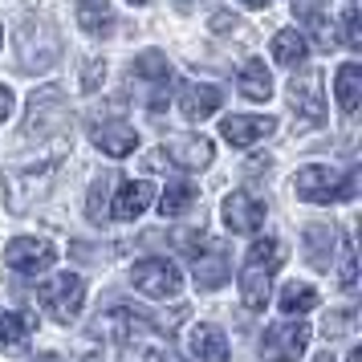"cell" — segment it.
I'll return each mask as SVG.
<instances>
[{
    "instance_id": "1",
    "label": "cell",
    "mask_w": 362,
    "mask_h": 362,
    "mask_svg": "<svg viewBox=\"0 0 362 362\" xmlns=\"http://www.w3.org/2000/svg\"><path fill=\"white\" fill-rule=\"evenodd\" d=\"M354 187H358V175H354V171H350V175H338V171L326 167V163H310V167H301V171L293 175V192H297V199H305V204L350 199Z\"/></svg>"
},
{
    "instance_id": "2",
    "label": "cell",
    "mask_w": 362,
    "mask_h": 362,
    "mask_svg": "<svg viewBox=\"0 0 362 362\" xmlns=\"http://www.w3.org/2000/svg\"><path fill=\"white\" fill-rule=\"evenodd\" d=\"M37 301L45 305V313H49L53 322L69 326V322H78V313L86 305V281L78 273H57L49 285L37 289Z\"/></svg>"
},
{
    "instance_id": "3",
    "label": "cell",
    "mask_w": 362,
    "mask_h": 362,
    "mask_svg": "<svg viewBox=\"0 0 362 362\" xmlns=\"http://www.w3.org/2000/svg\"><path fill=\"white\" fill-rule=\"evenodd\" d=\"M313 329L305 322H281V326H269L261 338V354L269 362H297L310 346Z\"/></svg>"
},
{
    "instance_id": "4",
    "label": "cell",
    "mask_w": 362,
    "mask_h": 362,
    "mask_svg": "<svg viewBox=\"0 0 362 362\" xmlns=\"http://www.w3.org/2000/svg\"><path fill=\"white\" fill-rule=\"evenodd\" d=\"M53 261H57V248H53L49 240H37V236H17V240H8V245H4V264H8L13 273H25V277L45 273Z\"/></svg>"
},
{
    "instance_id": "5",
    "label": "cell",
    "mask_w": 362,
    "mask_h": 362,
    "mask_svg": "<svg viewBox=\"0 0 362 362\" xmlns=\"http://www.w3.org/2000/svg\"><path fill=\"white\" fill-rule=\"evenodd\" d=\"M131 281L134 289L143 297H155V301H163V297H175L183 285V273L175 269L171 261H139L131 269Z\"/></svg>"
},
{
    "instance_id": "6",
    "label": "cell",
    "mask_w": 362,
    "mask_h": 362,
    "mask_svg": "<svg viewBox=\"0 0 362 362\" xmlns=\"http://www.w3.org/2000/svg\"><path fill=\"white\" fill-rule=\"evenodd\" d=\"M289 102H293V115L301 118V122H310V127H317L322 118H326V98H322V78L317 74H301V78H293L289 82Z\"/></svg>"
},
{
    "instance_id": "7",
    "label": "cell",
    "mask_w": 362,
    "mask_h": 362,
    "mask_svg": "<svg viewBox=\"0 0 362 362\" xmlns=\"http://www.w3.org/2000/svg\"><path fill=\"white\" fill-rule=\"evenodd\" d=\"M224 224H228V232H257L264 224V204L252 192H232V196H224Z\"/></svg>"
},
{
    "instance_id": "8",
    "label": "cell",
    "mask_w": 362,
    "mask_h": 362,
    "mask_svg": "<svg viewBox=\"0 0 362 362\" xmlns=\"http://www.w3.org/2000/svg\"><path fill=\"white\" fill-rule=\"evenodd\" d=\"M273 131H277V118H269V115H232L220 122V134L228 139L232 147H252V143L269 139Z\"/></svg>"
},
{
    "instance_id": "9",
    "label": "cell",
    "mask_w": 362,
    "mask_h": 362,
    "mask_svg": "<svg viewBox=\"0 0 362 362\" xmlns=\"http://www.w3.org/2000/svg\"><path fill=\"white\" fill-rule=\"evenodd\" d=\"M143 329H147V317L127 310V305H115V310L98 313V322H94V334L98 338H110V342H131Z\"/></svg>"
},
{
    "instance_id": "10",
    "label": "cell",
    "mask_w": 362,
    "mask_h": 362,
    "mask_svg": "<svg viewBox=\"0 0 362 362\" xmlns=\"http://www.w3.org/2000/svg\"><path fill=\"white\" fill-rule=\"evenodd\" d=\"M163 151V163H175V167H187V171H204L212 163V143L199 139V134H183V139H171Z\"/></svg>"
},
{
    "instance_id": "11",
    "label": "cell",
    "mask_w": 362,
    "mask_h": 362,
    "mask_svg": "<svg viewBox=\"0 0 362 362\" xmlns=\"http://www.w3.org/2000/svg\"><path fill=\"white\" fill-rule=\"evenodd\" d=\"M220 106H224V94L208 82H187L180 90V110H183L187 122H204V118H212Z\"/></svg>"
},
{
    "instance_id": "12",
    "label": "cell",
    "mask_w": 362,
    "mask_h": 362,
    "mask_svg": "<svg viewBox=\"0 0 362 362\" xmlns=\"http://www.w3.org/2000/svg\"><path fill=\"white\" fill-rule=\"evenodd\" d=\"M49 175H53V163H45L41 171H37V167H29V171L8 175V208H13V212H25V208H29V199L45 192Z\"/></svg>"
},
{
    "instance_id": "13",
    "label": "cell",
    "mask_w": 362,
    "mask_h": 362,
    "mask_svg": "<svg viewBox=\"0 0 362 362\" xmlns=\"http://www.w3.org/2000/svg\"><path fill=\"white\" fill-rule=\"evenodd\" d=\"M151 199H155V187H151L147 180H127L118 187L110 216H115V220H139V216L151 208Z\"/></svg>"
},
{
    "instance_id": "14",
    "label": "cell",
    "mask_w": 362,
    "mask_h": 362,
    "mask_svg": "<svg viewBox=\"0 0 362 362\" xmlns=\"http://www.w3.org/2000/svg\"><path fill=\"white\" fill-rule=\"evenodd\" d=\"M134 74L155 82V98H151V110H163V98H167V86H171V66L159 49H147L134 57Z\"/></svg>"
},
{
    "instance_id": "15",
    "label": "cell",
    "mask_w": 362,
    "mask_h": 362,
    "mask_svg": "<svg viewBox=\"0 0 362 362\" xmlns=\"http://www.w3.org/2000/svg\"><path fill=\"white\" fill-rule=\"evenodd\" d=\"M236 86L248 102H269L273 98V74L264 69L261 57H248L245 66L236 69Z\"/></svg>"
},
{
    "instance_id": "16",
    "label": "cell",
    "mask_w": 362,
    "mask_h": 362,
    "mask_svg": "<svg viewBox=\"0 0 362 362\" xmlns=\"http://www.w3.org/2000/svg\"><path fill=\"white\" fill-rule=\"evenodd\" d=\"M94 147L102 155H110V159H122V155H131L139 147V131L127 127V122H106V127L94 131Z\"/></svg>"
},
{
    "instance_id": "17",
    "label": "cell",
    "mask_w": 362,
    "mask_h": 362,
    "mask_svg": "<svg viewBox=\"0 0 362 362\" xmlns=\"http://www.w3.org/2000/svg\"><path fill=\"white\" fill-rule=\"evenodd\" d=\"M334 94H338V106H342L346 115L358 110V102H362V66L358 62L338 66V74H334Z\"/></svg>"
},
{
    "instance_id": "18",
    "label": "cell",
    "mask_w": 362,
    "mask_h": 362,
    "mask_svg": "<svg viewBox=\"0 0 362 362\" xmlns=\"http://www.w3.org/2000/svg\"><path fill=\"white\" fill-rule=\"evenodd\" d=\"M269 49H273V62H277V66L293 69L310 57V41L297 33V29H281V33H273V45H269Z\"/></svg>"
},
{
    "instance_id": "19",
    "label": "cell",
    "mask_w": 362,
    "mask_h": 362,
    "mask_svg": "<svg viewBox=\"0 0 362 362\" xmlns=\"http://www.w3.org/2000/svg\"><path fill=\"white\" fill-rule=\"evenodd\" d=\"M192 354L199 362H228V338L216 326H196L192 329Z\"/></svg>"
},
{
    "instance_id": "20",
    "label": "cell",
    "mask_w": 362,
    "mask_h": 362,
    "mask_svg": "<svg viewBox=\"0 0 362 362\" xmlns=\"http://www.w3.org/2000/svg\"><path fill=\"white\" fill-rule=\"evenodd\" d=\"M317 289L313 285H305V281H289L285 289H281V297H277V305H281V313H310V310H317Z\"/></svg>"
},
{
    "instance_id": "21",
    "label": "cell",
    "mask_w": 362,
    "mask_h": 362,
    "mask_svg": "<svg viewBox=\"0 0 362 362\" xmlns=\"http://www.w3.org/2000/svg\"><path fill=\"white\" fill-rule=\"evenodd\" d=\"M192 273H196V285H199V289H220V285L228 281L232 264H228V257L216 248L212 257H196V269H192Z\"/></svg>"
},
{
    "instance_id": "22",
    "label": "cell",
    "mask_w": 362,
    "mask_h": 362,
    "mask_svg": "<svg viewBox=\"0 0 362 362\" xmlns=\"http://www.w3.org/2000/svg\"><path fill=\"white\" fill-rule=\"evenodd\" d=\"M78 25L86 33H110L115 13H110V0H78Z\"/></svg>"
},
{
    "instance_id": "23",
    "label": "cell",
    "mask_w": 362,
    "mask_h": 362,
    "mask_svg": "<svg viewBox=\"0 0 362 362\" xmlns=\"http://www.w3.org/2000/svg\"><path fill=\"white\" fill-rule=\"evenodd\" d=\"M240 301L245 310H264L269 305V273H257V269H240Z\"/></svg>"
},
{
    "instance_id": "24",
    "label": "cell",
    "mask_w": 362,
    "mask_h": 362,
    "mask_svg": "<svg viewBox=\"0 0 362 362\" xmlns=\"http://www.w3.org/2000/svg\"><path fill=\"white\" fill-rule=\"evenodd\" d=\"M196 204V187L192 183H167L163 196H159V212H163V220H175V216H183L187 208Z\"/></svg>"
},
{
    "instance_id": "25",
    "label": "cell",
    "mask_w": 362,
    "mask_h": 362,
    "mask_svg": "<svg viewBox=\"0 0 362 362\" xmlns=\"http://www.w3.org/2000/svg\"><path fill=\"white\" fill-rule=\"evenodd\" d=\"M29 334H33L29 317H21V313H13V310H0V350H17V346H25Z\"/></svg>"
},
{
    "instance_id": "26",
    "label": "cell",
    "mask_w": 362,
    "mask_h": 362,
    "mask_svg": "<svg viewBox=\"0 0 362 362\" xmlns=\"http://www.w3.org/2000/svg\"><path fill=\"white\" fill-rule=\"evenodd\" d=\"M245 269H257V273H277L281 269V245L273 240V236H264V240H257V245L248 248V257H245Z\"/></svg>"
},
{
    "instance_id": "27",
    "label": "cell",
    "mask_w": 362,
    "mask_h": 362,
    "mask_svg": "<svg viewBox=\"0 0 362 362\" xmlns=\"http://www.w3.org/2000/svg\"><path fill=\"white\" fill-rule=\"evenodd\" d=\"M305 248H310V264L329 269V248H334V232L326 224H310L305 228Z\"/></svg>"
},
{
    "instance_id": "28",
    "label": "cell",
    "mask_w": 362,
    "mask_h": 362,
    "mask_svg": "<svg viewBox=\"0 0 362 362\" xmlns=\"http://www.w3.org/2000/svg\"><path fill=\"white\" fill-rule=\"evenodd\" d=\"M293 13L310 33H317L326 41V0H293Z\"/></svg>"
},
{
    "instance_id": "29",
    "label": "cell",
    "mask_w": 362,
    "mask_h": 362,
    "mask_svg": "<svg viewBox=\"0 0 362 362\" xmlns=\"http://www.w3.org/2000/svg\"><path fill=\"white\" fill-rule=\"evenodd\" d=\"M110 180H98L94 187H90V199H86V216L94 220V224H102L106 216H110Z\"/></svg>"
},
{
    "instance_id": "30",
    "label": "cell",
    "mask_w": 362,
    "mask_h": 362,
    "mask_svg": "<svg viewBox=\"0 0 362 362\" xmlns=\"http://www.w3.org/2000/svg\"><path fill=\"white\" fill-rule=\"evenodd\" d=\"M118 362H163V350H159L155 342L131 338V342H122V358Z\"/></svg>"
},
{
    "instance_id": "31",
    "label": "cell",
    "mask_w": 362,
    "mask_h": 362,
    "mask_svg": "<svg viewBox=\"0 0 362 362\" xmlns=\"http://www.w3.org/2000/svg\"><path fill=\"white\" fill-rule=\"evenodd\" d=\"M354 281H358V261H354V245L342 240V261H338V285L342 289H354Z\"/></svg>"
},
{
    "instance_id": "32",
    "label": "cell",
    "mask_w": 362,
    "mask_h": 362,
    "mask_svg": "<svg viewBox=\"0 0 362 362\" xmlns=\"http://www.w3.org/2000/svg\"><path fill=\"white\" fill-rule=\"evenodd\" d=\"M342 41L350 45V49H362V17H358L354 4L346 8V17H342Z\"/></svg>"
},
{
    "instance_id": "33",
    "label": "cell",
    "mask_w": 362,
    "mask_h": 362,
    "mask_svg": "<svg viewBox=\"0 0 362 362\" xmlns=\"http://www.w3.org/2000/svg\"><path fill=\"white\" fill-rule=\"evenodd\" d=\"M102 78H106V62H98V57H94V62H86V74H82V90H94V86H98Z\"/></svg>"
},
{
    "instance_id": "34",
    "label": "cell",
    "mask_w": 362,
    "mask_h": 362,
    "mask_svg": "<svg viewBox=\"0 0 362 362\" xmlns=\"http://www.w3.org/2000/svg\"><path fill=\"white\" fill-rule=\"evenodd\" d=\"M350 322H354V313H350V310L334 313V317L326 322V338H338V334H346V329H350Z\"/></svg>"
},
{
    "instance_id": "35",
    "label": "cell",
    "mask_w": 362,
    "mask_h": 362,
    "mask_svg": "<svg viewBox=\"0 0 362 362\" xmlns=\"http://www.w3.org/2000/svg\"><path fill=\"white\" fill-rule=\"evenodd\" d=\"M13 106H17V102H13V90L0 82V122H8V118H13Z\"/></svg>"
},
{
    "instance_id": "36",
    "label": "cell",
    "mask_w": 362,
    "mask_h": 362,
    "mask_svg": "<svg viewBox=\"0 0 362 362\" xmlns=\"http://www.w3.org/2000/svg\"><path fill=\"white\" fill-rule=\"evenodd\" d=\"M236 25H240V21L228 17V13H216V17H212V29H216V33H228V29H236Z\"/></svg>"
},
{
    "instance_id": "37",
    "label": "cell",
    "mask_w": 362,
    "mask_h": 362,
    "mask_svg": "<svg viewBox=\"0 0 362 362\" xmlns=\"http://www.w3.org/2000/svg\"><path fill=\"white\" fill-rule=\"evenodd\" d=\"M248 8H269V4H273V0H245Z\"/></svg>"
},
{
    "instance_id": "38",
    "label": "cell",
    "mask_w": 362,
    "mask_h": 362,
    "mask_svg": "<svg viewBox=\"0 0 362 362\" xmlns=\"http://www.w3.org/2000/svg\"><path fill=\"white\" fill-rule=\"evenodd\" d=\"M346 362H362V350H358V346H354V350L346 354Z\"/></svg>"
},
{
    "instance_id": "39",
    "label": "cell",
    "mask_w": 362,
    "mask_h": 362,
    "mask_svg": "<svg viewBox=\"0 0 362 362\" xmlns=\"http://www.w3.org/2000/svg\"><path fill=\"white\" fill-rule=\"evenodd\" d=\"M37 362H62V358H57V354H41Z\"/></svg>"
},
{
    "instance_id": "40",
    "label": "cell",
    "mask_w": 362,
    "mask_h": 362,
    "mask_svg": "<svg viewBox=\"0 0 362 362\" xmlns=\"http://www.w3.org/2000/svg\"><path fill=\"white\" fill-rule=\"evenodd\" d=\"M313 362H334V354H317V358H313Z\"/></svg>"
},
{
    "instance_id": "41",
    "label": "cell",
    "mask_w": 362,
    "mask_h": 362,
    "mask_svg": "<svg viewBox=\"0 0 362 362\" xmlns=\"http://www.w3.org/2000/svg\"><path fill=\"white\" fill-rule=\"evenodd\" d=\"M82 362H102V354H86V358Z\"/></svg>"
},
{
    "instance_id": "42",
    "label": "cell",
    "mask_w": 362,
    "mask_h": 362,
    "mask_svg": "<svg viewBox=\"0 0 362 362\" xmlns=\"http://www.w3.org/2000/svg\"><path fill=\"white\" fill-rule=\"evenodd\" d=\"M131 4H147V0H131Z\"/></svg>"
},
{
    "instance_id": "43",
    "label": "cell",
    "mask_w": 362,
    "mask_h": 362,
    "mask_svg": "<svg viewBox=\"0 0 362 362\" xmlns=\"http://www.w3.org/2000/svg\"><path fill=\"white\" fill-rule=\"evenodd\" d=\"M0 45H4V29H0Z\"/></svg>"
}]
</instances>
